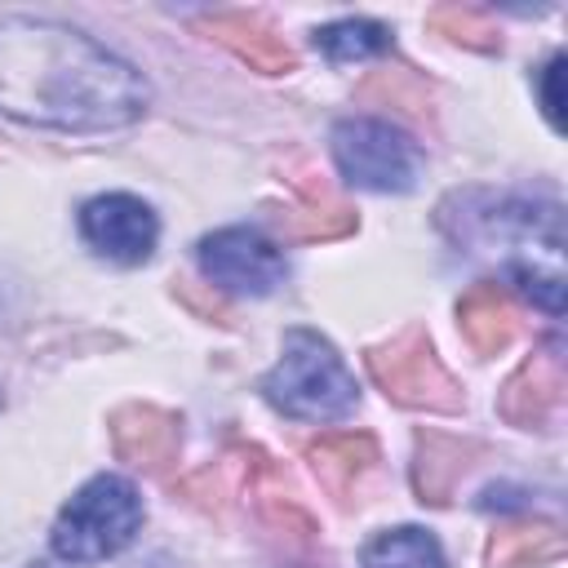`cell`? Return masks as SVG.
<instances>
[{"label": "cell", "instance_id": "obj_10", "mask_svg": "<svg viewBox=\"0 0 568 568\" xmlns=\"http://www.w3.org/2000/svg\"><path fill=\"white\" fill-rule=\"evenodd\" d=\"M209 27L217 31V40H226L240 58H248V62L262 67V71H284V67L293 62L288 44H284L266 22H257V18H248V13H217Z\"/></svg>", "mask_w": 568, "mask_h": 568}, {"label": "cell", "instance_id": "obj_13", "mask_svg": "<svg viewBox=\"0 0 568 568\" xmlns=\"http://www.w3.org/2000/svg\"><path fill=\"white\" fill-rule=\"evenodd\" d=\"M315 44L333 62H364V58H373V53H382L390 44V31L382 22H368V18H342V22L320 27Z\"/></svg>", "mask_w": 568, "mask_h": 568}, {"label": "cell", "instance_id": "obj_2", "mask_svg": "<svg viewBox=\"0 0 568 568\" xmlns=\"http://www.w3.org/2000/svg\"><path fill=\"white\" fill-rule=\"evenodd\" d=\"M439 226L470 253L501 257V271L541 311H564V213L524 195L462 191L439 204Z\"/></svg>", "mask_w": 568, "mask_h": 568}, {"label": "cell", "instance_id": "obj_1", "mask_svg": "<svg viewBox=\"0 0 568 568\" xmlns=\"http://www.w3.org/2000/svg\"><path fill=\"white\" fill-rule=\"evenodd\" d=\"M146 80L75 27L0 18V111L27 124L102 133L146 111Z\"/></svg>", "mask_w": 568, "mask_h": 568}, {"label": "cell", "instance_id": "obj_8", "mask_svg": "<svg viewBox=\"0 0 568 568\" xmlns=\"http://www.w3.org/2000/svg\"><path fill=\"white\" fill-rule=\"evenodd\" d=\"M373 377L399 404H430V408H453L457 404V390H453L448 373L435 364V355L422 342V333H404L399 342L382 346L373 355Z\"/></svg>", "mask_w": 568, "mask_h": 568}, {"label": "cell", "instance_id": "obj_15", "mask_svg": "<svg viewBox=\"0 0 568 568\" xmlns=\"http://www.w3.org/2000/svg\"><path fill=\"white\" fill-rule=\"evenodd\" d=\"M311 457H315V470H324L333 484H342L364 462H373V439L368 435H333V439H320L311 448Z\"/></svg>", "mask_w": 568, "mask_h": 568}, {"label": "cell", "instance_id": "obj_18", "mask_svg": "<svg viewBox=\"0 0 568 568\" xmlns=\"http://www.w3.org/2000/svg\"><path fill=\"white\" fill-rule=\"evenodd\" d=\"M559 71H564V58H550V67H546V115H550V124H559L564 120V102H559Z\"/></svg>", "mask_w": 568, "mask_h": 568}, {"label": "cell", "instance_id": "obj_14", "mask_svg": "<svg viewBox=\"0 0 568 568\" xmlns=\"http://www.w3.org/2000/svg\"><path fill=\"white\" fill-rule=\"evenodd\" d=\"M169 439H173V422H169L164 413L129 408V413L115 417V444H120V453L133 457V462L155 466V457H164Z\"/></svg>", "mask_w": 568, "mask_h": 568}, {"label": "cell", "instance_id": "obj_5", "mask_svg": "<svg viewBox=\"0 0 568 568\" xmlns=\"http://www.w3.org/2000/svg\"><path fill=\"white\" fill-rule=\"evenodd\" d=\"M333 160L346 182L364 191H408L422 173V151L386 120L351 115L333 129Z\"/></svg>", "mask_w": 568, "mask_h": 568}, {"label": "cell", "instance_id": "obj_12", "mask_svg": "<svg viewBox=\"0 0 568 568\" xmlns=\"http://www.w3.org/2000/svg\"><path fill=\"white\" fill-rule=\"evenodd\" d=\"M457 315H462L466 337H470L479 351H501V346L510 342V333H515V315H510L501 288H493V284L470 288V293L462 297Z\"/></svg>", "mask_w": 568, "mask_h": 568}, {"label": "cell", "instance_id": "obj_19", "mask_svg": "<svg viewBox=\"0 0 568 568\" xmlns=\"http://www.w3.org/2000/svg\"><path fill=\"white\" fill-rule=\"evenodd\" d=\"M36 568H40V564H36Z\"/></svg>", "mask_w": 568, "mask_h": 568}, {"label": "cell", "instance_id": "obj_7", "mask_svg": "<svg viewBox=\"0 0 568 568\" xmlns=\"http://www.w3.org/2000/svg\"><path fill=\"white\" fill-rule=\"evenodd\" d=\"M80 235L98 257L138 266L151 257V248L160 240V222H155L151 204H142L138 195L111 191V195H93L80 209Z\"/></svg>", "mask_w": 568, "mask_h": 568}, {"label": "cell", "instance_id": "obj_17", "mask_svg": "<svg viewBox=\"0 0 568 568\" xmlns=\"http://www.w3.org/2000/svg\"><path fill=\"white\" fill-rule=\"evenodd\" d=\"M537 541H555V532H550V528H519V532H506L501 541H493L488 559H493V568H515V564H524L528 555H537Z\"/></svg>", "mask_w": 568, "mask_h": 568}, {"label": "cell", "instance_id": "obj_16", "mask_svg": "<svg viewBox=\"0 0 568 568\" xmlns=\"http://www.w3.org/2000/svg\"><path fill=\"white\" fill-rule=\"evenodd\" d=\"M435 27H444L453 40H466V44H479V49H488V44H497V31L488 27V18L479 13V9H439L435 13Z\"/></svg>", "mask_w": 568, "mask_h": 568}, {"label": "cell", "instance_id": "obj_6", "mask_svg": "<svg viewBox=\"0 0 568 568\" xmlns=\"http://www.w3.org/2000/svg\"><path fill=\"white\" fill-rule=\"evenodd\" d=\"M200 271L226 288V293H244V297H266L280 280H284V253L253 226H226L200 240Z\"/></svg>", "mask_w": 568, "mask_h": 568}, {"label": "cell", "instance_id": "obj_3", "mask_svg": "<svg viewBox=\"0 0 568 568\" xmlns=\"http://www.w3.org/2000/svg\"><path fill=\"white\" fill-rule=\"evenodd\" d=\"M262 395L284 417H297V422H337L359 404V386L351 368L342 364L333 342H324L311 328H293L284 337V355L262 377Z\"/></svg>", "mask_w": 568, "mask_h": 568}, {"label": "cell", "instance_id": "obj_9", "mask_svg": "<svg viewBox=\"0 0 568 568\" xmlns=\"http://www.w3.org/2000/svg\"><path fill=\"white\" fill-rule=\"evenodd\" d=\"M559 390H564V364L559 355H532V364L519 368V377L506 386V399H501V413L510 422H541L555 404H559Z\"/></svg>", "mask_w": 568, "mask_h": 568}, {"label": "cell", "instance_id": "obj_11", "mask_svg": "<svg viewBox=\"0 0 568 568\" xmlns=\"http://www.w3.org/2000/svg\"><path fill=\"white\" fill-rule=\"evenodd\" d=\"M364 568H448L439 541L426 528H386L364 546Z\"/></svg>", "mask_w": 568, "mask_h": 568}, {"label": "cell", "instance_id": "obj_4", "mask_svg": "<svg viewBox=\"0 0 568 568\" xmlns=\"http://www.w3.org/2000/svg\"><path fill=\"white\" fill-rule=\"evenodd\" d=\"M142 524V497L124 475L89 479L53 524V555L67 564H98L120 555Z\"/></svg>", "mask_w": 568, "mask_h": 568}]
</instances>
